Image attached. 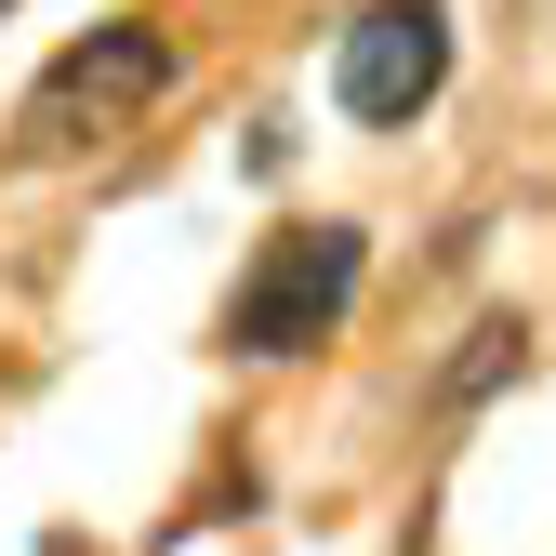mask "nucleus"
<instances>
[{
  "label": "nucleus",
  "instance_id": "nucleus-1",
  "mask_svg": "<svg viewBox=\"0 0 556 556\" xmlns=\"http://www.w3.org/2000/svg\"><path fill=\"white\" fill-rule=\"evenodd\" d=\"M358 265H371L358 226H278L252 252V278L226 292V358H305V344H331L344 305H358Z\"/></svg>",
  "mask_w": 556,
  "mask_h": 556
},
{
  "label": "nucleus",
  "instance_id": "nucleus-2",
  "mask_svg": "<svg viewBox=\"0 0 556 556\" xmlns=\"http://www.w3.org/2000/svg\"><path fill=\"white\" fill-rule=\"evenodd\" d=\"M160 80H173V40H160V27H93V40H66V53L40 66V93L14 106V160L40 173V160L106 147V132L147 106Z\"/></svg>",
  "mask_w": 556,
  "mask_h": 556
},
{
  "label": "nucleus",
  "instance_id": "nucleus-3",
  "mask_svg": "<svg viewBox=\"0 0 556 556\" xmlns=\"http://www.w3.org/2000/svg\"><path fill=\"white\" fill-rule=\"evenodd\" d=\"M331 93H344V119L410 132L451 93V14H438V0H371V14L331 40Z\"/></svg>",
  "mask_w": 556,
  "mask_h": 556
},
{
  "label": "nucleus",
  "instance_id": "nucleus-4",
  "mask_svg": "<svg viewBox=\"0 0 556 556\" xmlns=\"http://www.w3.org/2000/svg\"><path fill=\"white\" fill-rule=\"evenodd\" d=\"M517 358H530V331H517V318H491V331L464 344V371H451V397H491V384H504Z\"/></svg>",
  "mask_w": 556,
  "mask_h": 556
},
{
  "label": "nucleus",
  "instance_id": "nucleus-5",
  "mask_svg": "<svg viewBox=\"0 0 556 556\" xmlns=\"http://www.w3.org/2000/svg\"><path fill=\"white\" fill-rule=\"evenodd\" d=\"M0 14H14V0H0Z\"/></svg>",
  "mask_w": 556,
  "mask_h": 556
}]
</instances>
